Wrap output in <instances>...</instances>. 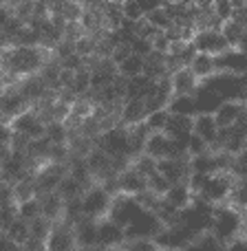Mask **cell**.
Returning a JSON list of instances; mask_svg holds the SVG:
<instances>
[{"label": "cell", "mask_w": 247, "mask_h": 251, "mask_svg": "<svg viewBox=\"0 0 247 251\" xmlns=\"http://www.w3.org/2000/svg\"><path fill=\"white\" fill-rule=\"evenodd\" d=\"M49 60H51V51H44L40 47H9L4 51V62L0 71L11 79V84H16L18 79L40 73V69Z\"/></svg>", "instance_id": "obj_1"}, {"label": "cell", "mask_w": 247, "mask_h": 251, "mask_svg": "<svg viewBox=\"0 0 247 251\" xmlns=\"http://www.w3.org/2000/svg\"><path fill=\"white\" fill-rule=\"evenodd\" d=\"M208 231L221 245H227L230 240L245 236V214L234 212L227 205H217L212 209V223Z\"/></svg>", "instance_id": "obj_2"}, {"label": "cell", "mask_w": 247, "mask_h": 251, "mask_svg": "<svg viewBox=\"0 0 247 251\" xmlns=\"http://www.w3.org/2000/svg\"><path fill=\"white\" fill-rule=\"evenodd\" d=\"M113 196L115 194H109L102 185L93 183V185L86 187V190L82 192V196H80L82 216L93 218V221H102V218H106V214H109V209H110V201H113Z\"/></svg>", "instance_id": "obj_3"}, {"label": "cell", "mask_w": 247, "mask_h": 251, "mask_svg": "<svg viewBox=\"0 0 247 251\" xmlns=\"http://www.w3.org/2000/svg\"><path fill=\"white\" fill-rule=\"evenodd\" d=\"M234 183H236V178L232 176L230 172H214V174H210L208 183H205V187L201 190L199 196L205 203L214 205V207H217V205H225Z\"/></svg>", "instance_id": "obj_4"}, {"label": "cell", "mask_w": 247, "mask_h": 251, "mask_svg": "<svg viewBox=\"0 0 247 251\" xmlns=\"http://www.w3.org/2000/svg\"><path fill=\"white\" fill-rule=\"evenodd\" d=\"M44 249L47 251H80L73 225L66 221L53 223L47 238H44Z\"/></svg>", "instance_id": "obj_5"}, {"label": "cell", "mask_w": 247, "mask_h": 251, "mask_svg": "<svg viewBox=\"0 0 247 251\" xmlns=\"http://www.w3.org/2000/svg\"><path fill=\"white\" fill-rule=\"evenodd\" d=\"M31 104L27 101V97L18 91L16 84L7 86L2 93H0V124H7L11 122L13 117H18L20 113L29 110Z\"/></svg>", "instance_id": "obj_6"}, {"label": "cell", "mask_w": 247, "mask_h": 251, "mask_svg": "<svg viewBox=\"0 0 247 251\" xmlns=\"http://www.w3.org/2000/svg\"><path fill=\"white\" fill-rule=\"evenodd\" d=\"M139 212H143V209L139 207L133 196L115 194L113 201H110V209H109V214H106V218L113 221L115 225H119V227H128L130 221H133Z\"/></svg>", "instance_id": "obj_7"}, {"label": "cell", "mask_w": 247, "mask_h": 251, "mask_svg": "<svg viewBox=\"0 0 247 251\" xmlns=\"http://www.w3.org/2000/svg\"><path fill=\"white\" fill-rule=\"evenodd\" d=\"M192 47L199 53H208V55H223L225 51H230V44L225 42V38L221 35V31L217 29H201L192 38Z\"/></svg>", "instance_id": "obj_8"}, {"label": "cell", "mask_w": 247, "mask_h": 251, "mask_svg": "<svg viewBox=\"0 0 247 251\" xmlns=\"http://www.w3.org/2000/svg\"><path fill=\"white\" fill-rule=\"evenodd\" d=\"M157 172L170 183V185H177V183H186L190 176V163L186 159H159L157 161Z\"/></svg>", "instance_id": "obj_9"}, {"label": "cell", "mask_w": 247, "mask_h": 251, "mask_svg": "<svg viewBox=\"0 0 247 251\" xmlns=\"http://www.w3.org/2000/svg\"><path fill=\"white\" fill-rule=\"evenodd\" d=\"M126 243V234H124V227L115 225L113 221L109 218H102L97 221V245L106 249H119L122 251Z\"/></svg>", "instance_id": "obj_10"}, {"label": "cell", "mask_w": 247, "mask_h": 251, "mask_svg": "<svg viewBox=\"0 0 247 251\" xmlns=\"http://www.w3.org/2000/svg\"><path fill=\"white\" fill-rule=\"evenodd\" d=\"M115 190H117V194L135 196V194L146 190V178H143L139 172H135V170L128 165L124 172H119L117 176H115Z\"/></svg>", "instance_id": "obj_11"}, {"label": "cell", "mask_w": 247, "mask_h": 251, "mask_svg": "<svg viewBox=\"0 0 247 251\" xmlns=\"http://www.w3.org/2000/svg\"><path fill=\"white\" fill-rule=\"evenodd\" d=\"M168 79H170L172 95H194L196 86H199V79L194 77V73L188 66H181L174 73H170Z\"/></svg>", "instance_id": "obj_12"}, {"label": "cell", "mask_w": 247, "mask_h": 251, "mask_svg": "<svg viewBox=\"0 0 247 251\" xmlns=\"http://www.w3.org/2000/svg\"><path fill=\"white\" fill-rule=\"evenodd\" d=\"M143 154H148L150 159H170L172 154V141L165 132H150L143 143Z\"/></svg>", "instance_id": "obj_13"}, {"label": "cell", "mask_w": 247, "mask_h": 251, "mask_svg": "<svg viewBox=\"0 0 247 251\" xmlns=\"http://www.w3.org/2000/svg\"><path fill=\"white\" fill-rule=\"evenodd\" d=\"M247 53L239 49H230L223 55L217 57V69L221 73H232V75H245L247 71Z\"/></svg>", "instance_id": "obj_14"}, {"label": "cell", "mask_w": 247, "mask_h": 251, "mask_svg": "<svg viewBox=\"0 0 247 251\" xmlns=\"http://www.w3.org/2000/svg\"><path fill=\"white\" fill-rule=\"evenodd\" d=\"M245 110H247L245 108V101L227 100V101H223V104L212 113L214 124H217V128H230V126H234V122L239 119V115L245 113Z\"/></svg>", "instance_id": "obj_15"}, {"label": "cell", "mask_w": 247, "mask_h": 251, "mask_svg": "<svg viewBox=\"0 0 247 251\" xmlns=\"http://www.w3.org/2000/svg\"><path fill=\"white\" fill-rule=\"evenodd\" d=\"M146 104L143 100H126L119 106V124L130 128V126H137L146 119Z\"/></svg>", "instance_id": "obj_16"}, {"label": "cell", "mask_w": 247, "mask_h": 251, "mask_svg": "<svg viewBox=\"0 0 247 251\" xmlns=\"http://www.w3.org/2000/svg\"><path fill=\"white\" fill-rule=\"evenodd\" d=\"M38 201H40V216H44L51 223L62 221V214H64V199H62L57 192L40 194Z\"/></svg>", "instance_id": "obj_17"}, {"label": "cell", "mask_w": 247, "mask_h": 251, "mask_svg": "<svg viewBox=\"0 0 247 251\" xmlns=\"http://www.w3.org/2000/svg\"><path fill=\"white\" fill-rule=\"evenodd\" d=\"M188 69L194 73V77L199 79V84L205 82V79H210L212 75L219 73V69H217V57H214V55H208V53H199V51H196V55L192 57V62L188 64Z\"/></svg>", "instance_id": "obj_18"}, {"label": "cell", "mask_w": 247, "mask_h": 251, "mask_svg": "<svg viewBox=\"0 0 247 251\" xmlns=\"http://www.w3.org/2000/svg\"><path fill=\"white\" fill-rule=\"evenodd\" d=\"M192 97H194V104H196V115H199V113L212 115L214 110H217L219 106L223 104L221 97H219L210 86H205V84H199Z\"/></svg>", "instance_id": "obj_19"}, {"label": "cell", "mask_w": 247, "mask_h": 251, "mask_svg": "<svg viewBox=\"0 0 247 251\" xmlns=\"http://www.w3.org/2000/svg\"><path fill=\"white\" fill-rule=\"evenodd\" d=\"M221 35L225 38V42L230 44V49H239V51L247 53V26L236 25L232 20H225L221 25Z\"/></svg>", "instance_id": "obj_20"}, {"label": "cell", "mask_w": 247, "mask_h": 251, "mask_svg": "<svg viewBox=\"0 0 247 251\" xmlns=\"http://www.w3.org/2000/svg\"><path fill=\"white\" fill-rule=\"evenodd\" d=\"M73 229H75V238H78L80 249L95 247L97 245V221L82 216L78 223H73Z\"/></svg>", "instance_id": "obj_21"}, {"label": "cell", "mask_w": 247, "mask_h": 251, "mask_svg": "<svg viewBox=\"0 0 247 251\" xmlns=\"http://www.w3.org/2000/svg\"><path fill=\"white\" fill-rule=\"evenodd\" d=\"M192 132L196 137H201L208 146H212L217 141V134H219V128L214 124V117L212 115H205V113H199L194 115V126H192Z\"/></svg>", "instance_id": "obj_22"}, {"label": "cell", "mask_w": 247, "mask_h": 251, "mask_svg": "<svg viewBox=\"0 0 247 251\" xmlns=\"http://www.w3.org/2000/svg\"><path fill=\"white\" fill-rule=\"evenodd\" d=\"M164 201L168 205H172L174 209H186L192 203V192L188 190L186 183H177V185L168 187V192L164 194Z\"/></svg>", "instance_id": "obj_23"}, {"label": "cell", "mask_w": 247, "mask_h": 251, "mask_svg": "<svg viewBox=\"0 0 247 251\" xmlns=\"http://www.w3.org/2000/svg\"><path fill=\"white\" fill-rule=\"evenodd\" d=\"M165 110L170 115H188V117H194L196 115V104L192 95H170Z\"/></svg>", "instance_id": "obj_24"}, {"label": "cell", "mask_w": 247, "mask_h": 251, "mask_svg": "<svg viewBox=\"0 0 247 251\" xmlns=\"http://www.w3.org/2000/svg\"><path fill=\"white\" fill-rule=\"evenodd\" d=\"M192 126H194V117H188V115H170L164 132L168 134V137H177V134L192 132Z\"/></svg>", "instance_id": "obj_25"}, {"label": "cell", "mask_w": 247, "mask_h": 251, "mask_svg": "<svg viewBox=\"0 0 247 251\" xmlns=\"http://www.w3.org/2000/svg\"><path fill=\"white\" fill-rule=\"evenodd\" d=\"M38 122L40 119H38V115H35V110L29 108V110L20 113L18 117H13L11 122H9V130H11V132H18V134H29L31 128H33Z\"/></svg>", "instance_id": "obj_26"}, {"label": "cell", "mask_w": 247, "mask_h": 251, "mask_svg": "<svg viewBox=\"0 0 247 251\" xmlns=\"http://www.w3.org/2000/svg\"><path fill=\"white\" fill-rule=\"evenodd\" d=\"M4 236H7V240L9 243H13V245H25L27 240L31 238V234H29V223H25V221H20V218L16 216V221L11 223V225L7 227V231H4Z\"/></svg>", "instance_id": "obj_27"}, {"label": "cell", "mask_w": 247, "mask_h": 251, "mask_svg": "<svg viewBox=\"0 0 247 251\" xmlns=\"http://www.w3.org/2000/svg\"><path fill=\"white\" fill-rule=\"evenodd\" d=\"M115 69H117V75H122V77H126V79L137 77V75H141V71H143V57L130 53L124 62H119V64L115 66Z\"/></svg>", "instance_id": "obj_28"}, {"label": "cell", "mask_w": 247, "mask_h": 251, "mask_svg": "<svg viewBox=\"0 0 247 251\" xmlns=\"http://www.w3.org/2000/svg\"><path fill=\"white\" fill-rule=\"evenodd\" d=\"M57 194L62 196L64 201H71V199H78V196H82V192H84V187L80 185L78 181H75L73 176H71L69 172L62 176V181H60V185H57Z\"/></svg>", "instance_id": "obj_29"}, {"label": "cell", "mask_w": 247, "mask_h": 251, "mask_svg": "<svg viewBox=\"0 0 247 251\" xmlns=\"http://www.w3.org/2000/svg\"><path fill=\"white\" fill-rule=\"evenodd\" d=\"M16 216L20 218V221H25V223H31L33 218H38L40 216V201H38V196L18 203L16 205Z\"/></svg>", "instance_id": "obj_30"}, {"label": "cell", "mask_w": 247, "mask_h": 251, "mask_svg": "<svg viewBox=\"0 0 247 251\" xmlns=\"http://www.w3.org/2000/svg\"><path fill=\"white\" fill-rule=\"evenodd\" d=\"M71 91H73L78 97L91 91V71H88L86 66H82L80 71H75L73 84H71Z\"/></svg>", "instance_id": "obj_31"}, {"label": "cell", "mask_w": 247, "mask_h": 251, "mask_svg": "<svg viewBox=\"0 0 247 251\" xmlns=\"http://www.w3.org/2000/svg\"><path fill=\"white\" fill-rule=\"evenodd\" d=\"M168 117H170V113L165 108H161V110H155V113H148L143 124H146V128L150 130V132H164L165 124H168Z\"/></svg>", "instance_id": "obj_32"}, {"label": "cell", "mask_w": 247, "mask_h": 251, "mask_svg": "<svg viewBox=\"0 0 247 251\" xmlns=\"http://www.w3.org/2000/svg\"><path fill=\"white\" fill-rule=\"evenodd\" d=\"M143 18H146L148 25H152L157 31H168L170 26H172V20H170V16L165 13L164 7H159V9H155V11L146 13Z\"/></svg>", "instance_id": "obj_33"}, {"label": "cell", "mask_w": 247, "mask_h": 251, "mask_svg": "<svg viewBox=\"0 0 247 251\" xmlns=\"http://www.w3.org/2000/svg\"><path fill=\"white\" fill-rule=\"evenodd\" d=\"M155 165H157V161H155V159H150V156H148V154H143V152H141V154H139V156H135L133 161H130V168H133L135 172H139V174H141L143 178H148L152 172H157V168H155Z\"/></svg>", "instance_id": "obj_34"}, {"label": "cell", "mask_w": 247, "mask_h": 251, "mask_svg": "<svg viewBox=\"0 0 247 251\" xmlns=\"http://www.w3.org/2000/svg\"><path fill=\"white\" fill-rule=\"evenodd\" d=\"M73 47H75V53H78L80 57H93L95 55V47H97V38H93V35H82L80 40H75L73 42Z\"/></svg>", "instance_id": "obj_35"}, {"label": "cell", "mask_w": 247, "mask_h": 251, "mask_svg": "<svg viewBox=\"0 0 247 251\" xmlns=\"http://www.w3.org/2000/svg\"><path fill=\"white\" fill-rule=\"evenodd\" d=\"M51 225H53V223L47 221L44 216L33 218V221L29 223V234H31V238L42 240V243H44V238H47V234H49V229H51Z\"/></svg>", "instance_id": "obj_36"}, {"label": "cell", "mask_w": 247, "mask_h": 251, "mask_svg": "<svg viewBox=\"0 0 247 251\" xmlns=\"http://www.w3.org/2000/svg\"><path fill=\"white\" fill-rule=\"evenodd\" d=\"M44 137L49 139V143H66L69 141V132H66L64 124H60V122L47 124V132H44Z\"/></svg>", "instance_id": "obj_37"}, {"label": "cell", "mask_w": 247, "mask_h": 251, "mask_svg": "<svg viewBox=\"0 0 247 251\" xmlns=\"http://www.w3.org/2000/svg\"><path fill=\"white\" fill-rule=\"evenodd\" d=\"M168 187H170V183L165 181L159 172H152L150 176L146 178V190L152 192V194H157V196H161V199H164V194L168 192Z\"/></svg>", "instance_id": "obj_38"}, {"label": "cell", "mask_w": 247, "mask_h": 251, "mask_svg": "<svg viewBox=\"0 0 247 251\" xmlns=\"http://www.w3.org/2000/svg\"><path fill=\"white\" fill-rule=\"evenodd\" d=\"M82 13H84V4H82V2H73V0H66L64 7H62V11H60V16L64 18L66 22H80Z\"/></svg>", "instance_id": "obj_39"}, {"label": "cell", "mask_w": 247, "mask_h": 251, "mask_svg": "<svg viewBox=\"0 0 247 251\" xmlns=\"http://www.w3.org/2000/svg\"><path fill=\"white\" fill-rule=\"evenodd\" d=\"M122 251H159V249L152 243V238H135V240H126Z\"/></svg>", "instance_id": "obj_40"}, {"label": "cell", "mask_w": 247, "mask_h": 251, "mask_svg": "<svg viewBox=\"0 0 247 251\" xmlns=\"http://www.w3.org/2000/svg\"><path fill=\"white\" fill-rule=\"evenodd\" d=\"M203 152H210L208 143L201 137H196L194 132H190V137H188V156H196V154H203Z\"/></svg>", "instance_id": "obj_41"}, {"label": "cell", "mask_w": 247, "mask_h": 251, "mask_svg": "<svg viewBox=\"0 0 247 251\" xmlns=\"http://www.w3.org/2000/svg\"><path fill=\"white\" fill-rule=\"evenodd\" d=\"M130 53L133 55H139V57H146L152 53V42L146 38H135L133 42H130Z\"/></svg>", "instance_id": "obj_42"}, {"label": "cell", "mask_w": 247, "mask_h": 251, "mask_svg": "<svg viewBox=\"0 0 247 251\" xmlns=\"http://www.w3.org/2000/svg\"><path fill=\"white\" fill-rule=\"evenodd\" d=\"M232 4H230V0H214L212 2V13L219 18L221 22H225V20H230V16H232Z\"/></svg>", "instance_id": "obj_43"}, {"label": "cell", "mask_w": 247, "mask_h": 251, "mask_svg": "<svg viewBox=\"0 0 247 251\" xmlns=\"http://www.w3.org/2000/svg\"><path fill=\"white\" fill-rule=\"evenodd\" d=\"M122 13H124V18L126 20H139V18H143V13H141V9H139V4H137V0H126V2H122Z\"/></svg>", "instance_id": "obj_44"}, {"label": "cell", "mask_w": 247, "mask_h": 251, "mask_svg": "<svg viewBox=\"0 0 247 251\" xmlns=\"http://www.w3.org/2000/svg\"><path fill=\"white\" fill-rule=\"evenodd\" d=\"M16 221V205H7V207H0V231H7V227Z\"/></svg>", "instance_id": "obj_45"}, {"label": "cell", "mask_w": 247, "mask_h": 251, "mask_svg": "<svg viewBox=\"0 0 247 251\" xmlns=\"http://www.w3.org/2000/svg\"><path fill=\"white\" fill-rule=\"evenodd\" d=\"M128 55H130V44H115V49L110 51V57H109V60L113 62L115 66H117L119 62H124Z\"/></svg>", "instance_id": "obj_46"}, {"label": "cell", "mask_w": 247, "mask_h": 251, "mask_svg": "<svg viewBox=\"0 0 247 251\" xmlns=\"http://www.w3.org/2000/svg\"><path fill=\"white\" fill-rule=\"evenodd\" d=\"M7 205H13V190L11 183L2 181L0 183V207H7Z\"/></svg>", "instance_id": "obj_47"}, {"label": "cell", "mask_w": 247, "mask_h": 251, "mask_svg": "<svg viewBox=\"0 0 247 251\" xmlns=\"http://www.w3.org/2000/svg\"><path fill=\"white\" fill-rule=\"evenodd\" d=\"M60 66L62 69H69V71H80L84 66V57H80L78 53H73V55L64 57V60L60 62Z\"/></svg>", "instance_id": "obj_48"}, {"label": "cell", "mask_w": 247, "mask_h": 251, "mask_svg": "<svg viewBox=\"0 0 247 251\" xmlns=\"http://www.w3.org/2000/svg\"><path fill=\"white\" fill-rule=\"evenodd\" d=\"M137 4H139V9H141V13L146 16V13H150V11H155V9L164 7V0H137Z\"/></svg>", "instance_id": "obj_49"}, {"label": "cell", "mask_w": 247, "mask_h": 251, "mask_svg": "<svg viewBox=\"0 0 247 251\" xmlns=\"http://www.w3.org/2000/svg\"><path fill=\"white\" fill-rule=\"evenodd\" d=\"M230 20L236 22V25L247 26V9H234V11H232V16H230Z\"/></svg>", "instance_id": "obj_50"}, {"label": "cell", "mask_w": 247, "mask_h": 251, "mask_svg": "<svg viewBox=\"0 0 247 251\" xmlns=\"http://www.w3.org/2000/svg\"><path fill=\"white\" fill-rule=\"evenodd\" d=\"M225 251H245V236H239V238L230 240L225 245Z\"/></svg>", "instance_id": "obj_51"}, {"label": "cell", "mask_w": 247, "mask_h": 251, "mask_svg": "<svg viewBox=\"0 0 247 251\" xmlns=\"http://www.w3.org/2000/svg\"><path fill=\"white\" fill-rule=\"evenodd\" d=\"M232 9H247V0H230Z\"/></svg>", "instance_id": "obj_52"}, {"label": "cell", "mask_w": 247, "mask_h": 251, "mask_svg": "<svg viewBox=\"0 0 247 251\" xmlns=\"http://www.w3.org/2000/svg\"><path fill=\"white\" fill-rule=\"evenodd\" d=\"M9 247V240H7V236L4 234H0V251H4Z\"/></svg>", "instance_id": "obj_53"}, {"label": "cell", "mask_w": 247, "mask_h": 251, "mask_svg": "<svg viewBox=\"0 0 247 251\" xmlns=\"http://www.w3.org/2000/svg\"><path fill=\"white\" fill-rule=\"evenodd\" d=\"M4 251H25V247H20V245H13V243H9V247L4 249Z\"/></svg>", "instance_id": "obj_54"}]
</instances>
